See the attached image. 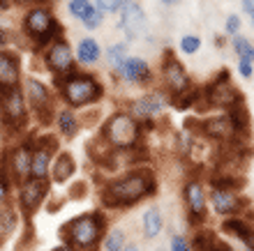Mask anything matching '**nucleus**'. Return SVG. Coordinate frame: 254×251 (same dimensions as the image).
Instances as JSON below:
<instances>
[{
	"label": "nucleus",
	"mask_w": 254,
	"mask_h": 251,
	"mask_svg": "<svg viewBox=\"0 0 254 251\" xmlns=\"http://www.w3.org/2000/svg\"><path fill=\"white\" fill-rule=\"evenodd\" d=\"M155 189H157V180H155V173L150 168H132L125 175L102 187V203L109 210L132 207L139 201L153 196Z\"/></svg>",
	"instance_id": "nucleus-1"
},
{
	"label": "nucleus",
	"mask_w": 254,
	"mask_h": 251,
	"mask_svg": "<svg viewBox=\"0 0 254 251\" xmlns=\"http://www.w3.org/2000/svg\"><path fill=\"white\" fill-rule=\"evenodd\" d=\"M61 235L76 251H97L107 235V217L102 212H83L63 226Z\"/></svg>",
	"instance_id": "nucleus-2"
},
{
	"label": "nucleus",
	"mask_w": 254,
	"mask_h": 251,
	"mask_svg": "<svg viewBox=\"0 0 254 251\" xmlns=\"http://www.w3.org/2000/svg\"><path fill=\"white\" fill-rule=\"evenodd\" d=\"M58 95L61 100L67 104V108H86L93 106L104 97V86L100 83V79L95 74L88 72H72L69 76L58 81Z\"/></svg>",
	"instance_id": "nucleus-3"
},
{
	"label": "nucleus",
	"mask_w": 254,
	"mask_h": 251,
	"mask_svg": "<svg viewBox=\"0 0 254 251\" xmlns=\"http://www.w3.org/2000/svg\"><path fill=\"white\" fill-rule=\"evenodd\" d=\"M102 139L116 152L136 150L143 143V125L127 111H116L102 125Z\"/></svg>",
	"instance_id": "nucleus-4"
},
{
	"label": "nucleus",
	"mask_w": 254,
	"mask_h": 251,
	"mask_svg": "<svg viewBox=\"0 0 254 251\" xmlns=\"http://www.w3.org/2000/svg\"><path fill=\"white\" fill-rule=\"evenodd\" d=\"M23 35L30 37L37 51H44V49L51 44V42L61 40L63 37V26L56 21V16L51 14V9L44 5H33L23 16Z\"/></svg>",
	"instance_id": "nucleus-5"
},
{
	"label": "nucleus",
	"mask_w": 254,
	"mask_h": 251,
	"mask_svg": "<svg viewBox=\"0 0 254 251\" xmlns=\"http://www.w3.org/2000/svg\"><path fill=\"white\" fill-rule=\"evenodd\" d=\"M160 76H162V88H164L169 101L185 100V97H192V95L199 93V90L194 88V83H192V79H190L185 65H183L181 60L176 58L171 51H167L164 53V58H162Z\"/></svg>",
	"instance_id": "nucleus-6"
},
{
	"label": "nucleus",
	"mask_w": 254,
	"mask_h": 251,
	"mask_svg": "<svg viewBox=\"0 0 254 251\" xmlns=\"http://www.w3.org/2000/svg\"><path fill=\"white\" fill-rule=\"evenodd\" d=\"M199 101H206V108H215L220 113H229L234 106H238L243 101V95L236 90V86L231 83L227 72L217 74L203 90H199Z\"/></svg>",
	"instance_id": "nucleus-7"
},
{
	"label": "nucleus",
	"mask_w": 254,
	"mask_h": 251,
	"mask_svg": "<svg viewBox=\"0 0 254 251\" xmlns=\"http://www.w3.org/2000/svg\"><path fill=\"white\" fill-rule=\"evenodd\" d=\"M28 101L23 88L0 90V122L7 132H19L28 125Z\"/></svg>",
	"instance_id": "nucleus-8"
},
{
	"label": "nucleus",
	"mask_w": 254,
	"mask_h": 251,
	"mask_svg": "<svg viewBox=\"0 0 254 251\" xmlns=\"http://www.w3.org/2000/svg\"><path fill=\"white\" fill-rule=\"evenodd\" d=\"M23 95H26L28 108L35 113V118L40 120L42 125H49L54 120L56 113V101L51 97V90L47 83H42L40 79H28L23 86Z\"/></svg>",
	"instance_id": "nucleus-9"
},
{
	"label": "nucleus",
	"mask_w": 254,
	"mask_h": 251,
	"mask_svg": "<svg viewBox=\"0 0 254 251\" xmlns=\"http://www.w3.org/2000/svg\"><path fill=\"white\" fill-rule=\"evenodd\" d=\"M42 58H44L47 69L54 74L58 81L69 76L72 72H76V55H74L72 47L65 42V37L51 42V44L42 51Z\"/></svg>",
	"instance_id": "nucleus-10"
},
{
	"label": "nucleus",
	"mask_w": 254,
	"mask_h": 251,
	"mask_svg": "<svg viewBox=\"0 0 254 251\" xmlns=\"http://www.w3.org/2000/svg\"><path fill=\"white\" fill-rule=\"evenodd\" d=\"M183 201H185V207H188L190 224H194V226L203 224L208 219V192H206L203 180L190 178L183 185Z\"/></svg>",
	"instance_id": "nucleus-11"
},
{
	"label": "nucleus",
	"mask_w": 254,
	"mask_h": 251,
	"mask_svg": "<svg viewBox=\"0 0 254 251\" xmlns=\"http://www.w3.org/2000/svg\"><path fill=\"white\" fill-rule=\"evenodd\" d=\"M208 203L213 207V212L217 217H241L243 212H250L248 210V199L238 194V189H215L210 187L208 192Z\"/></svg>",
	"instance_id": "nucleus-12"
},
{
	"label": "nucleus",
	"mask_w": 254,
	"mask_h": 251,
	"mask_svg": "<svg viewBox=\"0 0 254 251\" xmlns=\"http://www.w3.org/2000/svg\"><path fill=\"white\" fill-rule=\"evenodd\" d=\"M30 154H33V141H23V143H16L7 150L5 161H2V168L7 171L9 180L21 185L30 178Z\"/></svg>",
	"instance_id": "nucleus-13"
},
{
	"label": "nucleus",
	"mask_w": 254,
	"mask_h": 251,
	"mask_svg": "<svg viewBox=\"0 0 254 251\" xmlns=\"http://www.w3.org/2000/svg\"><path fill=\"white\" fill-rule=\"evenodd\" d=\"M58 152V141L54 136H40L33 141V154H30V178L49 180L54 154Z\"/></svg>",
	"instance_id": "nucleus-14"
},
{
	"label": "nucleus",
	"mask_w": 254,
	"mask_h": 251,
	"mask_svg": "<svg viewBox=\"0 0 254 251\" xmlns=\"http://www.w3.org/2000/svg\"><path fill=\"white\" fill-rule=\"evenodd\" d=\"M169 97L167 93H146L143 97L139 100H132L129 106H127V113L136 118L141 125H146L148 120H153L155 115H160L164 111V106H167Z\"/></svg>",
	"instance_id": "nucleus-15"
},
{
	"label": "nucleus",
	"mask_w": 254,
	"mask_h": 251,
	"mask_svg": "<svg viewBox=\"0 0 254 251\" xmlns=\"http://www.w3.org/2000/svg\"><path fill=\"white\" fill-rule=\"evenodd\" d=\"M118 28L127 35V40H139L146 33V14L139 2L127 0L125 7L118 12Z\"/></svg>",
	"instance_id": "nucleus-16"
},
{
	"label": "nucleus",
	"mask_w": 254,
	"mask_h": 251,
	"mask_svg": "<svg viewBox=\"0 0 254 251\" xmlns=\"http://www.w3.org/2000/svg\"><path fill=\"white\" fill-rule=\"evenodd\" d=\"M49 194V180H37V178H28L26 182L19 185V207L26 214H33Z\"/></svg>",
	"instance_id": "nucleus-17"
},
{
	"label": "nucleus",
	"mask_w": 254,
	"mask_h": 251,
	"mask_svg": "<svg viewBox=\"0 0 254 251\" xmlns=\"http://www.w3.org/2000/svg\"><path fill=\"white\" fill-rule=\"evenodd\" d=\"M114 72H116V76H118L121 81L132 83V86H146V83L153 81L150 65H148L143 58H136V55H129L121 67H116Z\"/></svg>",
	"instance_id": "nucleus-18"
},
{
	"label": "nucleus",
	"mask_w": 254,
	"mask_h": 251,
	"mask_svg": "<svg viewBox=\"0 0 254 251\" xmlns=\"http://www.w3.org/2000/svg\"><path fill=\"white\" fill-rule=\"evenodd\" d=\"M21 88V60L14 51H0V90Z\"/></svg>",
	"instance_id": "nucleus-19"
},
{
	"label": "nucleus",
	"mask_w": 254,
	"mask_h": 251,
	"mask_svg": "<svg viewBox=\"0 0 254 251\" xmlns=\"http://www.w3.org/2000/svg\"><path fill=\"white\" fill-rule=\"evenodd\" d=\"M222 231H227L229 235H234L248 247V251H254V224H250L243 217H229L222 224Z\"/></svg>",
	"instance_id": "nucleus-20"
},
{
	"label": "nucleus",
	"mask_w": 254,
	"mask_h": 251,
	"mask_svg": "<svg viewBox=\"0 0 254 251\" xmlns=\"http://www.w3.org/2000/svg\"><path fill=\"white\" fill-rule=\"evenodd\" d=\"M74 171H76L74 157L69 152H61V154L54 159V164H51V175H49V180H54L56 185H63V182H67V180L72 178Z\"/></svg>",
	"instance_id": "nucleus-21"
},
{
	"label": "nucleus",
	"mask_w": 254,
	"mask_h": 251,
	"mask_svg": "<svg viewBox=\"0 0 254 251\" xmlns=\"http://www.w3.org/2000/svg\"><path fill=\"white\" fill-rule=\"evenodd\" d=\"M164 228V219H162V212L157 205H150L143 210L141 214V231H143V238L146 240H155Z\"/></svg>",
	"instance_id": "nucleus-22"
},
{
	"label": "nucleus",
	"mask_w": 254,
	"mask_h": 251,
	"mask_svg": "<svg viewBox=\"0 0 254 251\" xmlns=\"http://www.w3.org/2000/svg\"><path fill=\"white\" fill-rule=\"evenodd\" d=\"M76 60H79L81 65H95L97 60L102 58V47H100V42L93 40V37H83V40L79 42V47H76Z\"/></svg>",
	"instance_id": "nucleus-23"
},
{
	"label": "nucleus",
	"mask_w": 254,
	"mask_h": 251,
	"mask_svg": "<svg viewBox=\"0 0 254 251\" xmlns=\"http://www.w3.org/2000/svg\"><path fill=\"white\" fill-rule=\"evenodd\" d=\"M56 125H58V132H61L65 139H74L81 129V120L72 108H63V111L56 115Z\"/></svg>",
	"instance_id": "nucleus-24"
},
{
	"label": "nucleus",
	"mask_w": 254,
	"mask_h": 251,
	"mask_svg": "<svg viewBox=\"0 0 254 251\" xmlns=\"http://www.w3.org/2000/svg\"><path fill=\"white\" fill-rule=\"evenodd\" d=\"M127 245V235L123 228H111V231H107V235H104V240H102V251H123Z\"/></svg>",
	"instance_id": "nucleus-25"
},
{
	"label": "nucleus",
	"mask_w": 254,
	"mask_h": 251,
	"mask_svg": "<svg viewBox=\"0 0 254 251\" xmlns=\"http://www.w3.org/2000/svg\"><path fill=\"white\" fill-rule=\"evenodd\" d=\"M127 58H129V47H127V42H118V44H111V47L107 49V62L111 69L121 67Z\"/></svg>",
	"instance_id": "nucleus-26"
},
{
	"label": "nucleus",
	"mask_w": 254,
	"mask_h": 251,
	"mask_svg": "<svg viewBox=\"0 0 254 251\" xmlns=\"http://www.w3.org/2000/svg\"><path fill=\"white\" fill-rule=\"evenodd\" d=\"M231 47H234L236 58H245V60H252L254 62V44L248 37H243V35L234 37V40H231Z\"/></svg>",
	"instance_id": "nucleus-27"
},
{
	"label": "nucleus",
	"mask_w": 254,
	"mask_h": 251,
	"mask_svg": "<svg viewBox=\"0 0 254 251\" xmlns=\"http://www.w3.org/2000/svg\"><path fill=\"white\" fill-rule=\"evenodd\" d=\"M102 21H104V14L95 7V2L86 9V14H83V19H81V23L88 28V30H97V28L102 26Z\"/></svg>",
	"instance_id": "nucleus-28"
},
{
	"label": "nucleus",
	"mask_w": 254,
	"mask_h": 251,
	"mask_svg": "<svg viewBox=\"0 0 254 251\" xmlns=\"http://www.w3.org/2000/svg\"><path fill=\"white\" fill-rule=\"evenodd\" d=\"M178 49H181L185 55H194V53L201 49V37H196V35H183Z\"/></svg>",
	"instance_id": "nucleus-29"
},
{
	"label": "nucleus",
	"mask_w": 254,
	"mask_h": 251,
	"mask_svg": "<svg viewBox=\"0 0 254 251\" xmlns=\"http://www.w3.org/2000/svg\"><path fill=\"white\" fill-rule=\"evenodd\" d=\"M127 0H95V7L102 14H118L125 7Z\"/></svg>",
	"instance_id": "nucleus-30"
},
{
	"label": "nucleus",
	"mask_w": 254,
	"mask_h": 251,
	"mask_svg": "<svg viewBox=\"0 0 254 251\" xmlns=\"http://www.w3.org/2000/svg\"><path fill=\"white\" fill-rule=\"evenodd\" d=\"M16 226V214L12 207H0V231L9 233Z\"/></svg>",
	"instance_id": "nucleus-31"
},
{
	"label": "nucleus",
	"mask_w": 254,
	"mask_h": 251,
	"mask_svg": "<svg viewBox=\"0 0 254 251\" xmlns=\"http://www.w3.org/2000/svg\"><path fill=\"white\" fill-rule=\"evenodd\" d=\"M241 28H243V19L238 14H229L227 21H224V30H227L229 37H238L241 35Z\"/></svg>",
	"instance_id": "nucleus-32"
},
{
	"label": "nucleus",
	"mask_w": 254,
	"mask_h": 251,
	"mask_svg": "<svg viewBox=\"0 0 254 251\" xmlns=\"http://www.w3.org/2000/svg\"><path fill=\"white\" fill-rule=\"evenodd\" d=\"M93 5L90 0H69V5H67V9H69V14H72L74 19H83V14H86V9Z\"/></svg>",
	"instance_id": "nucleus-33"
},
{
	"label": "nucleus",
	"mask_w": 254,
	"mask_h": 251,
	"mask_svg": "<svg viewBox=\"0 0 254 251\" xmlns=\"http://www.w3.org/2000/svg\"><path fill=\"white\" fill-rule=\"evenodd\" d=\"M9 175H7V171L0 166V205H5L7 196H9Z\"/></svg>",
	"instance_id": "nucleus-34"
},
{
	"label": "nucleus",
	"mask_w": 254,
	"mask_h": 251,
	"mask_svg": "<svg viewBox=\"0 0 254 251\" xmlns=\"http://www.w3.org/2000/svg\"><path fill=\"white\" fill-rule=\"evenodd\" d=\"M238 74H241L243 79H252L254 76V62L252 60L238 58Z\"/></svg>",
	"instance_id": "nucleus-35"
},
{
	"label": "nucleus",
	"mask_w": 254,
	"mask_h": 251,
	"mask_svg": "<svg viewBox=\"0 0 254 251\" xmlns=\"http://www.w3.org/2000/svg\"><path fill=\"white\" fill-rule=\"evenodd\" d=\"M171 251H192V245H190L188 240L183 238V235H174L171 238V245H169Z\"/></svg>",
	"instance_id": "nucleus-36"
},
{
	"label": "nucleus",
	"mask_w": 254,
	"mask_h": 251,
	"mask_svg": "<svg viewBox=\"0 0 254 251\" xmlns=\"http://www.w3.org/2000/svg\"><path fill=\"white\" fill-rule=\"evenodd\" d=\"M7 44H9V30L0 26V51H5Z\"/></svg>",
	"instance_id": "nucleus-37"
},
{
	"label": "nucleus",
	"mask_w": 254,
	"mask_h": 251,
	"mask_svg": "<svg viewBox=\"0 0 254 251\" xmlns=\"http://www.w3.org/2000/svg\"><path fill=\"white\" fill-rule=\"evenodd\" d=\"M241 7H243V12L245 14L254 16V0H241Z\"/></svg>",
	"instance_id": "nucleus-38"
},
{
	"label": "nucleus",
	"mask_w": 254,
	"mask_h": 251,
	"mask_svg": "<svg viewBox=\"0 0 254 251\" xmlns=\"http://www.w3.org/2000/svg\"><path fill=\"white\" fill-rule=\"evenodd\" d=\"M210 251H234V247H229L227 242H222V240H217V242L213 245V249H210Z\"/></svg>",
	"instance_id": "nucleus-39"
},
{
	"label": "nucleus",
	"mask_w": 254,
	"mask_h": 251,
	"mask_svg": "<svg viewBox=\"0 0 254 251\" xmlns=\"http://www.w3.org/2000/svg\"><path fill=\"white\" fill-rule=\"evenodd\" d=\"M9 5H12V0H0V12H7Z\"/></svg>",
	"instance_id": "nucleus-40"
},
{
	"label": "nucleus",
	"mask_w": 254,
	"mask_h": 251,
	"mask_svg": "<svg viewBox=\"0 0 254 251\" xmlns=\"http://www.w3.org/2000/svg\"><path fill=\"white\" fill-rule=\"evenodd\" d=\"M51 251H76V249H72V247H67V245H58V247H54Z\"/></svg>",
	"instance_id": "nucleus-41"
},
{
	"label": "nucleus",
	"mask_w": 254,
	"mask_h": 251,
	"mask_svg": "<svg viewBox=\"0 0 254 251\" xmlns=\"http://www.w3.org/2000/svg\"><path fill=\"white\" fill-rule=\"evenodd\" d=\"M123 251H139V245L129 242V245H125V249H123Z\"/></svg>",
	"instance_id": "nucleus-42"
},
{
	"label": "nucleus",
	"mask_w": 254,
	"mask_h": 251,
	"mask_svg": "<svg viewBox=\"0 0 254 251\" xmlns=\"http://www.w3.org/2000/svg\"><path fill=\"white\" fill-rule=\"evenodd\" d=\"M12 2H19V5H33L37 0H12Z\"/></svg>",
	"instance_id": "nucleus-43"
},
{
	"label": "nucleus",
	"mask_w": 254,
	"mask_h": 251,
	"mask_svg": "<svg viewBox=\"0 0 254 251\" xmlns=\"http://www.w3.org/2000/svg\"><path fill=\"white\" fill-rule=\"evenodd\" d=\"M162 2H164V5H169V7H174V5H178L181 0H162Z\"/></svg>",
	"instance_id": "nucleus-44"
},
{
	"label": "nucleus",
	"mask_w": 254,
	"mask_h": 251,
	"mask_svg": "<svg viewBox=\"0 0 254 251\" xmlns=\"http://www.w3.org/2000/svg\"><path fill=\"white\" fill-rule=\"evenodd\" d=\"M250 19H252V26H254V16H250Z\"/></svg>",
	"instance_id": "nucleus-45"
},
{
	"label": "nucleus",
	"mask_w": 254,
	"mask_h": 251,
	"mask_svg": "<svg viewBox=\"0 0 254 251\" xmlns=\"http://www.w3.org/2000/svg\"><path fill=\"white\" fill-rule=\"evenodd\" d=\"M252 143H254V136H252Z\"/></svg>",
	"instance_id": "nucleus-46"
}]
</instances>
